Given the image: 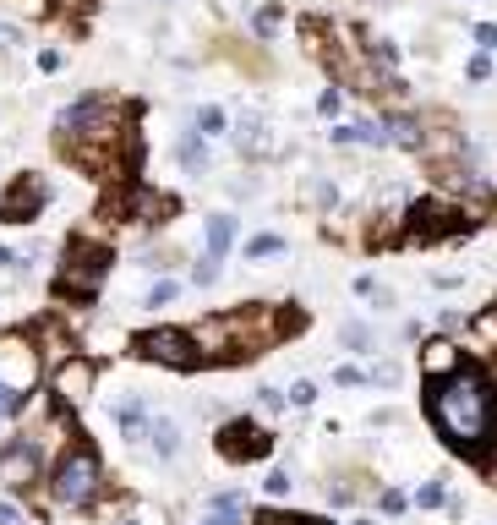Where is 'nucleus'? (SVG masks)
<instances>
[{
  "label": "nucleus",
  "instance_id": "f257e3e1",
  "mask_svg": "<svg viewBox=\"0 0 497 525\" xmlns=\"http://www.w3.org/2000/svg\"><path fill=\"white\" fill-rule=\"evenodd\" d=\"M438 433L454 444V449H481L487 433L497 422V400H492V383L481 373H454V378H438L432 383V400H427Z\"/></svg>",
  "mask_w": 497,
  "mask_h": 525
},
{
  "label": "nucleus",
  "instance_id": "f03ea898",
  "mask_svg": "<svg viewBox=\"0 0 497 525\" xmlns=\"http://www.w3.org/2000/svg\"><path fill=\"white\" fill-rule=\"evenodd\" d=\"M104 274H109V247L77 236V241L66 247V263H60V274H55V290L71 296V301H93L98 285H104Z\"/></svg>",
  "mask_w": 497,
  "mask_h": 525
},
{
  "label": "nucleus",
  "instance_id": "7ed1b4c3",
  "mask_svg": "<svg viewBox=\"0 0 497 525\" xmlns=\"http://www.w3.org/2000/svg\"><path fill=\"white\" fill-rule=\"evenodd\" d=\"M224 329H230L235 362H246V356L268 351L274 340H285V334L295 329V318H290V312H274V307H241V312H230V318H224Z\"/></svg>",
  "mask_w": 497,
  "mask_h": 525
},
{
  "label": "nucleus",
  "instance_id": "20e7f679",
  "mask_svg": "<svg viewBox=\"0 0 497 525\" xmlns=\"http://www.w3.org/2000/svg\"><path fill=\"white\" fill-rule=\"evenodd\" d=\"M98 455L88 449V444H77V449H66L60 455V466H55V477H49V493H55V504H66V509H82V504H93L98 499Z\"/></svg>",
  "mask_w": 497,
  "mask_h": 525
},
{
  "label": "nucleus",
  "instance_id": "39448f33",
  "mask_svg": "<svg viewBox=\"0 0 497 525\" xmlns=\"http://www.w3.org/2000/svg\"><path fill=\"white\" fill-rule=\"evenodd\" d=\"M0 383L22 400L38 383V345L27 334H0Z\"/></svg>",
  "mask_w": 497,
  "mask_h": 525
},
{
  "label": "nucleus",
  "instance_id": "423d86ee",
  "mask_svg": "<svg viewBox=\"0 0 497 525\" xmlns=\"http://www.w3.org/2000/svg\"><path fill=\"white\" fill-rule=\"evenodd\" d=\"M460 230H471V208H460V203L427 197V203L410 208V236H421V241H432V236H460Z\"/></svg>",
  "mask_w": 497,
  "mask_h": 525
},
{
  "label": "nucleus",
  "instance_id": "0eeeda50",
  "mask_svg": "<svg viewBox=\"0 0 497 525\" xmlns=\"http://www.w3.org/2000/svg\"><path fill=\"white\" fill-rule=\"evenodd\" d=\"M137 356H148L159 367H197V351H192L186 329H148V334H137Z\"/></svg>",
  "mask_w": 497,
  "mask_h": 525
},
{
  "label": "nucleus",
  "instance_id": "6e6552de",
  "mask_svg": "<svg viewBox=\"0 0 497 525\" xmlns=\"http://www.w3.org/2000/svg\"><path fill=\"white\" fill-rule=\"evenodd\" d=\"M274 449V438L257 427V422H230L224 433H219V455L230 460V466H252V460H263Z\"/></svg>",
  "mask_w": 497,
  "mask_h": 525
},
{
  "label": "nucleus",
  "instance_id": "1a4fd4ad",
  "mask_svg": "<svg viewBox=\"0 0 497 525\" xmlns=\"http://www.w3.org/2000/svg\"><path fill=\"white\" fill-rule=\"evenodd\" d=\"M44 197H49V186H44L38 175H16V181L5 186V197H0V219H5V225H27V219L44 208Z\"/></svg>",
  "mask_w": 497,
  "mask_h": 525
},
{
  "label": "nucleus",
  "instance_id": "9d476101",
  "mask_svg": "<svg viewBox=\"0 0 497 525\" xmlns=\"http://www.w3.org/2000/svg\"><path fill=\"white\" fill-rule=\"evenodd\" d=\"M93 378H98V373H93V362H88V356H66V362L55 367L49 389H55V400H60V405H82V400L93 394Z\"/></svg>",
  "mask_w": 497,
  "mask_h": 525
},
{
  "label": "nucleus",
  "instance_id": "9b49d317",
  "mask_svg": "<svg viewBox=\"0 0 497 525\" xmlns=\"http://www.w3.org/2000/svg\"><path fill=\"white\" fill-rule=\"evenodd\" d=\"M0 482L16 488V493L38 482V444H33V438H11V444L0 449Z\"/></svg>",
  "mask_w": 497,
  "mask_h": 525
},
{
  "label": "nucleus",
  "instance_id": "f8f14e48",
  "mask_svg": "<svg viewBox=\"0 0 497 525\" xmlns=\"http://www.w3.org/2000/svg\"><path fill=\"white\" fill-rule=\"evenodd\" d=\"M126 214H131V219H142V225H164V219L175 214V203H170L164 192H148V186H137V192L126 197Z\"/></svg>",
  "mask_w": 497,
  "mask_h": 525
},
{
  "label": "nucleus",
  "instance_id": "ddd939ff",
  "mask_svg": "<svg viewBox=\"0 0 497 525\" xmlns=\"http://www.w3.org/2000/svg\"><path fill=\"white\" fill-rule=\"evenodd\" d=\"M421 367H427L432 383H438V378H454V373H460V351H454L449 340H432V345L421 351Z\"/></svg>",
  "mask_w": 497,
  "mask_h": 525
},
{
  "label": "nucleus",
  "instance_id": "4468645a",
  "mask_svg": "<svg viewBox=\"0 0 497 525\" xmlns=\"http://www.w3.org/2000/svg\"><path fill=\"white\" fill-rule=\"evenodd\" d=\"M235 230H241V225H235L230 214H213V219H208V257H224V252L235 247Z\"/></svg>",
  "mask_w": 497,
  "mask_h": 525
},
{
  "label": "nucleus",
  "instance_id": "2eb2a0df",
  "mask_svg": "<svg viewBox=\"0 0 497 525\" xmlns=\"http://www.w3.org/2000/svg\"><path fill=\"white\" fill-rule=\"evenodd\" d=\"M383 137H388V142H399V148H421V142H427L416 115H394V121L383 126Z\"/></svg>",
  "mask_w": 497,
  "mask_h": 525
},
{
  "label": "nucleus",
  "instance_id": "dca6fc26",
  "mask_svg": "<svg viewBox=\"0 0 497 525\" xmlns=\"http://www.w3.org/2000/svg\"><path fill=\"white\" fill-rule=\"evenodd\" d=\"M241 493H219L213 504H208V515H202V525H241Z\"/></svg>",
  "mask_w": 497,
  "mask_h": 525
},
{
  "label": "nucleus",
  "instance_id": "f3484780",
  "mask_svg": "<svg viewBox=\"0 0 497 525\" xmlns=\"http://www.w3.org/2000/svg\"><path fill=\"white\" fill-rule=\"evenodd\" d=\"M334 142H383V131H378L367 115H356V121H345V126L334 131Z\"/></svg>",
  "mask_w": 497,
  "mask_h": 525
},
{
  "label": "nucleus",
  "instance_id": "a211bd4d",
  "mask_svg": "<svg viewBox=\"0 0 497 525\" xmlns=\"http://www.w3.org/2000/svg\"><path fill=\"white\" fill-rule=\"evenodd\" d=\"M175 159H181V164L197 175V170L208 164V153H202V137H197V131H181V142H175Z\"/></svg>",
  "mask_w": 497,
  "mask_h": 525
},
{
  "label": "nucleus",
  "instance_id": "6ab92c4d",
  "mask_svg": "<svg viewBox=\"0 0 497 525\" xmlns=\"http://www.w3.org/2000/svg\"><path fill=\"white\" fill-rule=\"evenodd\" d=\"M224 131H230V115L219 104H202L197 110V137H224Z\"/></svg>",
  "mask_w": 497,
  "mask_h": 525
},
{
  "label": "nucleus",
  "instance_id": "aec40b11",
  "mask_svg": "<svg viewBox=\"0 0 497 525\" xmlns=\"http://www.w3.org/2000/svg\"><path fill=\"white\" fill-rule=\"evenodd\" d=\"M148 438H153V449H159L164 460L181 449V433H175V422H148Z\"/></svg>",
  "mask_w": 497,
  "mask_h": 525
},
{
  "label": "nucleus",
  "instance_id": "412c9836",
  "mask_svg": "<svg viewBox=\"0 0 497 525\" xmlns=\"http://www.w3.org/2000/svg\"><path fill=\"white\" fill-rule=\"evenodd\" d=\"M115 416H120V433H126L131 444H137V438H148V416H142V405H120Z\"/></svg>",
  "mask_w": 497,
  "mask_h": 525
},
{
  "label": "nucleus",
  "instance_id": "4be33fe9",
  "mask_svg": "<svg viewBox=\"0 0 497 525\" xmlns=\"http://www.w3.org/2000/svg\"><path fill=\"white\" fill-rule=\"evenodd\" d=\"M279 252H285V241H279V236H268V230L246 241V257H252V263H263V257H279Z\"/></svg>",
  "mask_w": 497,
  "mask_h": 525
},
{
  "label": "nucleus",
  "instance_id": "5701e85b",
  "mask_svg": "<svg viewBox=\"0 0 497 525\" xmlns=\"http://www.w3.org/2000/svg\"><path fill=\"white\" fill-rule=\"evenodd\" d=\"M241 148H246L252 159L268 148V131H263V121H246V126H241Z\"/></svg>",
  "mask_w": 497,
  "mask_h": 525
},
{
  "label": "nucleus",
  "instance_id": "b1692460",
  "mask_svg": "<svg viewBox=\"0 0 497 525\" xmlns=\"http://www.w3.org/2000/svg\"><path fill=\"white\" fill-rule=\"evenodd\" d=\"M471 334H476V340H481L487 351H497V312H481V318L471 323Z\"/></svg>",
  "mask_w": 497,
  "mask_h": 525
},
{
  "label": "nucleus",
  "instance_id": "393cba45",
  "mask_svg": "<svg viewBox=\"0 0 497 525\" xmlns=\"http://www.w3.org/2000/svg\"><path fill=\"white\" fill-rule=\"evenodd\" d=\"M285 16H279V5H263L257 16H252V27H257V38H274V27H279Z\"/></svg>",
  "mask_w": 497,
  "mask_h": 525
},
{
  "label": "nucleus",
  "instance_id": "a878e982",
  "mask_svg": "<svg viewBox=\"0 0 497 525\" xmlns=\"http://www.w3.org/2000/svg\"><path fill=\"white\" fill-rule=\"evenodd\" d=\"M290 488H295V482H290V471H268V482H263V493H268V499H285Z\"/></svg>",
  "mask_w": 497,
  "mask_h": 525
},
{
  "label": "nucleus",
  "instance_id": "bb28decb",
  "mask_svg": "<svg viewBox=\"0 0 497 525\" xmlns=\"http://www.w3.org/2000/svg\"><path fill=\"white\" fill-rule=\"evenodd\" d=\"M285 400H290V405H312V400H317V383H312V378H301V383H295Z\"/></svg>",
  "mask_w": 497,
  "mask_h": 525
},
{
  "label": "nucleus",
  "instance_id": "cd10ccee",
  "mask_svg": "<svg viewBox=\"0 0 497 525\" xmlns=\"http://www.w3.org/2000/svg\"><path fill=\"white\" fill-rule=\"evenodd\" d=\"M192 279H197V285H213V279H219V257H202V263L192 268Z\"/></svg>",
  "mask_w": 497,
  "mask_h": 525
},
{
  "label": "nucleus",
  "instance_id": "c85d7f7f",
  "mask_svg": "<svg viewBox=\"0 0 497 525\" xmlns=\"http://www.w3.org/2000/svg\"><path fill=\"white\" fill-rule=\"evenodd\" d=\"M257 405H263V411H268V416H279V411H285V405H290V400H285V394H274V389H263V394H257Z\"/></svg>",
  "mask_w": 497,
  "mask_h": 525
},
{
  "label": "nucleus",
  "instance_id": "c756f323",
  "mask_svg": "<svg viewBox=\"0 0 497 525\" xmlns=\"http://www.w3.org/2000/svg\"><path fill=\"white\" fill-rule=\"evenodd\" d=\"M175 301V285L164 279V285H153V296H148V307H170Z\"/></svg>",
  "mask_w": 497,
  "mask_h": 525
},
{
  "label": "nucleus",
  "instance_id": "7c9ffc66",
  "mask_svg": "<svg viewBox=\"0 0 497 525\" xmlns=\"http://www.w3.org/2000/svg\"><path fill=\"white\" fill-rule=\"evenodd\" d=\"M334 378H339V389H356V383H367V373H361V367H339Z\"/></svg>",
  "mask_w": 497,
  "mask_h": 525
},
{
  "label": "nucleus",
  "instance_id": "2f4dec72",
  "mask_svg": "<svg viewBox=\"0 0 497 525\" xmlns=\"http://www.w3.org/2000/svg\"><path fill=\"white\" fill-rule=\"evenodd\" d=\"M416 504H421V509H438V504H443V488H438V482H427V488H421V499H416Z\"/></svg>",
  "mask_w": 497,
  "mask_h": 525
},
{
  "label": "nucleus",
  "instance_id": "473e14b6",
  "mask_svg": "<svg viewBox=\"0 0 497 525\" xmlns=\"http://www.w3.org/2000/svg\"><path fill=\"white\" fill-rule=\"evenodd\" d=\"M345 345H372V329H361V323H350V329H345Z\"/></svg>",
  "mask_w": 497,
  "mask_h": 525
},
{
  "label": "nucleus",
  "instance_id": "72a5a7b5",
  "mask_svg": "<svg viewBox=\"0 0 497 525\" xmlns=\"http://www.w3.org/2000/svg\"><path fill=\"white\" fill-rule=\"evenodd\" d=\"M487 71H492V60H487V55H476V60H471V82H487Z\"/></svg>",
  "mask_w": 497,
  "mask_h": 525
},
{
  "label": "nucleus",
  "instance_id": "f704fd0d",
  "mask_svg": "<svg viewBox=\"0 0 497 525\" xmlns=\"http://www.w3.org/2000/svg\"><path fill=\"white\" fill-rule=\"evenodd\" d=\"M383 515H405V493H383Z\"/></svg>",
  "mask_w": 497,
  "mask_h": 525
},
{
  "label": "nucleus",
  "instance_id": "c9c22d12",
  "mask_svg": "<svg viewBox=\"0 0 497 525\" xmlns=\"http://www.w3.org/2000/svg\"><path fill=\"white\" fill-rule=\"evenodd\" d=\"M16 405H22V400H16V394H11V389H5V383H0V416H11V411H16Z\"/></svg>",
  "mask_w": 497,
  "mask_h": 525
},
{
  "label": "nucleus",
  "instance_id": "e433bc0d",
  "mask_svg": "<svg viewBox=\"0 0 497 525\" xmlns=\"http://www.w3.org/2000/svg\"><path fill=\"white\" fill-rule=\"evenodd\" d=\"M476 44H487V49L497 44V27H492V22H481V27H476Z\"/></svg>",
  "mask_w": 497,
  "mask_h": 525
},
{
  "label": "nucleus",
  "instance_id": "4c0bfd02",
  "mask_svg": "<svg viewBox=\"0 0 497 525\" xmlns=\"http://www.w3.org/2000/svg\"><path fill=\"white\" fill-rule=\"evenodd\" d=\"M263 525H323V520H301V515H279V520H263Z\"/></svg>",
  "mask_w": 497,
  "mask_h": 525
},
{
  "label": "nucleus",
  "instance_id": "58836bf2",
  "mask_svg": "<svg viewBox=\"0 0 497 525\" xmlns=\"http://www.w3.org/2000/svg\"><path fill=\"white\" fill-rule=\"evenodd\" d=\"M0 525H22V515H16L11 504H0Z\"/></svg>",
  "mask_w": 497,
  "mask_h": 525
},
{
  "label": "nucleus",
  "instance_id": "ea45409f",
  "mask_svg": "<svg viewBox=\"0 0 497 525\" xmlns=\"http://www.w3.org/2000/svg\"><path fill=\"white\" fill-rule=\"evenodd\" d=\"M0 44H16V27L11 22H0Z\"/></svg>",
  "mask_w": 497,
  "mask_h": 525
},
{
  "label": "nucleus",
  "instance_id": "a19ab883",
  "mask_svg": "<svg viewBox=\"0 0 497 525\" xmlns=\"http://www.w3.org/2000/svg\"><path fill=\"white\" fill-rule=\"evenodd\" d=\"M356 525H372V520H356Z\"/></svg>",
  "mask_w": 497,
  "mask_h": 525
},
{
  "label": "nucleus",
  "instance_id": "79ce46f5",
  "mask_svg": "<svg viewBox=\"0 0 497 525\" xmlns=\"http://www.w3.org/2000/svg\"><path fill=\"white\" fill-rule=\"evenodd\" d=\"M131 525H137V520H131Z\"/></svg>",
  "mask_w": 497,
  "mask_h": 525
}]
</instances>
